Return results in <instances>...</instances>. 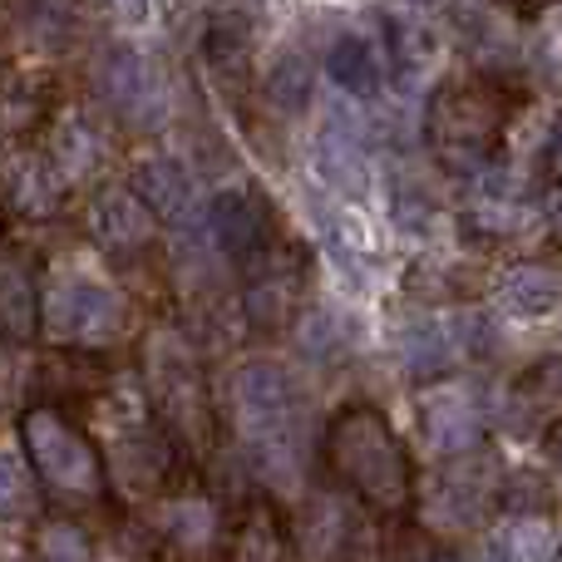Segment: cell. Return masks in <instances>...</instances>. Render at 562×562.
Masks as SVG:
<instances>
[{
    "instance_id": "obj_1",
    "label": "cell",
    "mask_w": 562,
    "mask_h": 562,
    "mask_svg": "<svg viewBox=\"0 0 562 562\" xmlns=\"http://www.w3.org/2000/svg\"><path fill=\"white\" fill-rule=\"evenodd\" d=\"M321 459L340 479V488L360 498L370 514H409L415 504V459L390 429V419L375 405L356 400L340 405L321 429Z\"/></svg>"
},
{
    "instance_id": "obj_2",
    "label": "cell",
    "mask_w": 562,
    "mask_h": 562,
    "mask_svg": "<svg viewBox=\"0 0 562 562\" xmlns=\"http://www.w3.org/2000/svg\"><path fill=\"white\" fill-rule=\"evenodd\" d=\"M20 449H25L30 469L45 484V498L65 508H94L109 494V459L89 445L85 429H75L59 405H30L20 415Z\"/></svg>"
},
{
    "instance_id": "obj_3",
    "label": "cell",
    "mask_w": 562,
    "mask_h": 562,
    "mask_svg": "<svg viewBox=\"0 0 562 562\" xmlns=\"http://www.w3.org/2000/svg\"><path fill=\"white\" fill-rule=\"evenodd\" d=\"M508 89L498 79H459L445 85L429 99V144H435V164L454 178H479L488 168V148L508 124Z\"/></svg>"
},
{
    "instance_id": "obj_4",
    "label": "cell",
    "mask_w": 562,
    "mask_h": 562,
    "mask_svg": "<svg viewBox=\"0 0 562 562\" xmlns=\"http://www.w3.org/2000/svg\"><path fill=\"white\" fill-rule=\"evenodd\" d=\"M148 390H154V405H158V415H164V425L173 429L183 445H207V435H213V409H207V395H203L198 356L173 330L148 340Z\"/></svg>"
},
{
    "instance_id": "obj_5",
    "label": "cell",
    "mask_w": 562,
    "mask_h": 562,
    "mask_svg": "<svg viewBox=\"0 0 562 562\" xmlns=\"http://www.w3.org/2000/svg\"><path fill=\"white\" fill-rule=\"evenodd\" d=\"M45 336L55 346H109L124 336V296L94 277H65L45 296Z\"/></svg>"
},
{
    "instance_id": "obj_6",
    "label": "cell",
    "mask_w": 562,
    "mask_h": 562,
    "mask_svg": "<svg viewBox=\"0 0 562 562\" xmlns=\"http://www.w3.org/2000/svg\"><path fill=\"white\" fill-rule=\"evenodd\" d=\"M173 429H158L148 419H134V425H119L114 439H109V479H114L119 494L128 498H154L158 488L173 484L178 474V445Z\"/></svg>"
},
{
    "instance_id": "obj_7",
    "label": "cell",
    "mask_w": 562,
    "mask_h": 562,
    "mask_svg": "<svg viewBox=\"0 0 562 562\" xmlns=\"http://www.w3.org/2000/svg\"><path fill=\"white\" fill-rule=\"evenodd\" d=\"M207 227H213L217 247H223L237 267L262 262L277 247L272 213H267V203L252 188H223V193L213 198V207H207Z\"/></svg>"
},
{
    "instance_id": "obj_8",
    "label": "cell",
    "mask_w": 562,
    "mask_h": 562,
    "mask_svg": "<svg viewBox=\"0 0 562 562\" xmlns=\"http://www.w3.org/2000/svg\"><path fill=\"white\" fill-rule=\"evenodd\" d=\"M247 286H243V321L257 336H277L296 311V291H301V262L286 252H267L262 262L243 267Z\"/></svg>"
},
{
    "instance_id": "obj_9",
    "label": "cell",
    "mask_w": 562,
    "mask_h": 562,
    "mask_svg": "<svg viewBox=\"0 0 562 562\" xmlns=\"http://www.w3.org/2000/svg\"><path fill=\"white\" fill-rule=\"evenodd\" d=\"M99 385H109V360L94 346H55L35 360L30 370V405H59L75 395H94Z\"/></svg>"
},
{
    "instance_id": "obj_10",
    "label": "cell",
    "mask_w": 562,
    "mask_h": 562,
    "mask_svg": "<svg viewBox=\"0 0 562 562\" xmlns=\"http://www.w3.org/2000/svg\"><path fill=\"white\" fill-rule=\"evenodd\" d=\"M488 419H494V409H484L474 395H464V390H439V395H429L425 405H419L425 439L435 445V454H445V459L484 449Z\"/></svg>"
},
{
    "instance_id": "obj_11",
    "label": "cell",
    "mask_w": 562,
    "mask_h": 562,
    "mask_svg": "<svg viewBox=\"0 0 562 562\" xmlns=\"http://www.w3.org/2000/svg\"><path fill=\"white\" fill-rule=\"evenodd\" d=\"M237 405H243V415L252 429L296 425L301 385L286 366H277V360H247V366L237 370Z\"/></svg>"
},
{
    "instance_id": "obj_12",
    "label": "cell",
    "mask_w": 562,
    "mask_h": 562,
    "mask_svg": "<svg viewBox=\"0 0 562 562\" xmlns=\"http://www.w3.org/2000/svg\"><path fill=\"white\" fill-rule=\"evenodd\" d=\"M94 233L114 257H144L158 237V217L144 198L128 188H104L94 198Z\"/></svg>"
},
{
    "instance_id": "obj_13",
    "label": "cell",
    "mask_w": 562,
    "mask_h": 562,
    "mask_svg": "<svg viewBox=\"0 0 562 562\" xmlns=\"http://www.w3.org/2000/svg\"><path fill=\"white\" fill-rule=\"evenodd\" d=\"M94 85L119 119H148L158 104L154 69H148V59L138 55L134 45H109L94 65Z\"/></svg>"
},
{
    "instance_id": "obj_14",
    "label": "cell",
    "mask_w": 562,
    "mask_h": 562,
    "mask_svg": "<svg viewBox=\"0 0 562 562\" xmlns=\"http://www.w3.org/2000/svg\"><path fill=\"white\" fill-rule=\"evenodd\" d=\"M5 198L10 213L25 217V223H45L59 213V198H65V178H59L55 158L40 154V148H20L5 164Z\"/></svg>"
},
{
    "instance_id": "obj_15",
    "label": "cell",
    "mask_w": 562,
    "mask_h": 562,
    "mask_svg": "<svg viewBox=\"0 0 562 562\" xmlns=\"http://www.w3.org/2000/svg\"><path fill=\"white\" fill-rule=\"evenodd\" d=\"M316 168L340 198H366L370 193V154L366 134L350 128L340 114L326 119V128L316 134Z\"/></svg>"
},
{
    "instance_id": "obj_16",
    "label": "cell",
    "mask_w": 562,
    "mask_h": 562,
    "mask_svg": "<svg viewBox=\"0 0 562 562\" xmlns=\"http://www.w3.org/2000/svg\"><path fill=\"white\" fill-rule=\"evenodd\" d=\"M134 193L154 207L158 223H188L193 217V173H188L178 158H144V164L128 173Z\"/></svg>"
},
{
    "instance_id": "obj_17",
    "label": "cell",
    "mask_w": 562,
    "mask_h": 562,
    "mask_svg": "<svg viewBox=\"0 0 562 562\" xmlns=\"http://www.w3.org/2000/svg\"><path fill=\"white\" fill-rule=\"evenodd\" d=\"M203 59L227 89L247 85V65H252V25L243 10H217L203 30Z\"/></svg>"
},
{
    "instance_id": "obj_18",
    "label": "cell",
    "mask_w": 562,
    "mask_h": 562,
    "mask_svg": "<svg viewBox=\"0 0 562 562\" xmlns=\"http://www.w3.org/2000/svg\"><path fill=\"white\" fill-rule=\"evenodd\" d=\"M400 360H405L409 380L435 385V380H445L449 370H454L459 340H454V330H449L445 321H409L405 336H400Z\"/></svg>"
},
{
    "instance_id": "obj_19",
    "label": "cell",
    "mask_w": 562,
    "mask_h": 562,
    "mask_svg": "<svg viewBox=\"0 0 562 562\" xmlns=\"http://www.w3.org/2000/svg\"><path fill=\"white\" fill-rule=\"evenodd\" d=\"M326 75H330V85L350 99H375L380 85H385L380 55L370 49V40H360V35H340L336 45L326 49Z\"/></svg>"
},
{
    "instance_id": "obj_20",
    "label": "cell",
    "mask_w": 562,
    "mask_h": 562,
    "mask_svg": "<svg viewBox=\"0 0 562 562\" xmlns=\"http://www.w3.org/2000/svg\"><path fill=\"white\" fill-rule=\"evenodd\" d=\"M0 316H5L10 340H30L35 330H45V306H40V281L20 257H10L0 272Z\"/></svg>"
},
{
    "instance_id": "obj_21",
    "label": "cell",
    "mask_w": 562,
    "mask_h": 562,
    "mask_svg": "<svg viewBox=\"0 0 562 562\" xmlns=\"http://www.w3.org/2000/svg\"><path fill=\"white\" fill-rule=\"evenodd\" d=\"M498 291H504V306L514 311V316L538 321L562 301V272L548 262H518L514 272L498 281Z\"/></svg>"
},
{
    "instance_id": "obj_22",
    "label": "cell",
    "mask_w": 562,
    "mask_h": 562,
    "mask_svg": "<svg viewBox=\"0 0 562 562\" xmlns=\"http://www.w3.org/2000/svg\"><path fill=\"white\" fill-rule=\"evenodd\" d=\"M158 533H164L173 548H183V553H207L217 538V508L198 494L168 498L164 514H158Z\"/></svg>"
},
{
    "instance_id": "obj_23",
    "label": "cell",
    "mask_w": 562,
    "mask_h": 562,
    "mask_svg": "<svg viewBox=\"0 0 562 562\" xmlns=\"http://www.w3.org/2000/svg\"><path fill=\"white\" fill-rule=\"evenodd\" d=\"M262 94H267V104H272L277 114H286V119L306 114L311 99H316V69H311V59L301 55V49L277 55V65L267 69Z\"/></svg>"
},
{
    "instance_id": "obj_24",
    "label": "cell",
    "mask_w": 562,
    "mask_h": 562,
    "mask_svg": "<svg viewBox=\"0 0 562 562\" xmlns=\"http://www.w3.org/2000/svg\"><path fill=\"white\" fill-rule=\"evenodd\" d=\"M494 553L498 558H518V562L562 553L553 514H508V524L494 533Z\"/></svg>"
},
{
    "instance_id": "obj_25",
    "label": "cell",
    "mask_w": 562,
    "mask_h": 562,
    "mask_svg": "<svg viewBox=\"0 0 562 562\" xmlns=\"http://www.w3.org/2000/svg\"><path fill=\"white\" fill-rule=\"evenodd\" d=\"M291 346H296V356L306 360V366H336L340 350H346V330H340V321L330 316L326 306H306L296 311V321H291Z\"/></svg>"
},
{
    "instance_id": "obj_26",
    "label": "cell",
    "mask_w": 562,
    "mask_h": 562,
    "mask_svg": "<svg viewBox=\"0 0 562 562\" xmlns=\"http://www.w3.org/2000/svg\"><path fill=\"white\" fill-rule=\"evenodd\" d=\"M49 158H55L59 178H89L99 164V134L85 124V119H65L49 138Z\"/></svg>"
},
{
    "instance_id": "obj_27",
    "label": "cell",
    "mask_w": 562,
    "mask_h": 562,
    "mask_svg": "<svg viewBox=\"0 0 562 562\" xmlns=\"http://www.w3.org/2000/svg\"><path fill=\"white\" fill-rule=\"evenodd\" d=\"M390 217H395L400 233L429 237L435 223H439V203L425 183H415V178H395V183H390Z\"/></svg>"
},
{
    "instance_id": "obj_28",
    "label": "cell",
    "mask_w": 562,
    "mask_h": 562,
    "mask_svg": "<svg viewBox=\"0 0 562 562\" xmlns=\"http://www.w3.org/2000/svg\"><path fill=\"white\" fill-rule=\"evenodd\" d=\"M435 49H439V35L425 20H395V25H390V59H395V69L405 79L425 75Z\"/></svg>"
},
{
    "instance_id": "obj_29",
    "label": "cell",
    "mask_w": 562,
    "mask_h": 562,
    "mask_svg": "<svg viewBox=\"0 0 562 562\" xmlns=\"http://www.w3.org/2000/svg\"><path fill=\"white\" fill-rule=\"evenodd\" d=\"M5 488H0V518L5 524H25L30 514L40 508V494H45V484H40V474L30 469V459L20 454H5Z\"/></svg>"
},
{
    "instance_id": "obj_30",
    "label": "cell",
    "mask_w": 562,
    "mask_h": 562,
    "mask_svg": "<svg viewBox=\"0 0 562 562\" xmlns=\"http://www.w3.org/2000/svg\"><path fill=\"white\" fill-rule=\"evenodd\" d=\"M498 508L504 514H553V484L533 469H514L498 484Z\"/></svg>"
},
{
    "instance_id": "obj_31",
    "label": "cell",
    "mask_w": 562,
    "mask_h": 562,
    "mask_svg": "<svg viewBox=\"0 0 562 562\" xmlns=\"http://www.w3.org/2000/svg\"><path fill=\"white\" fill-rule=\"evenodd\" d=\"M449 330H454L459 356L464 360H488V356H498V346H504L498 326L484 316V311H459V316L449 321Z\"/></svg>"
},
{
    "instance_id": "obj_32",
    "label": "cell",
    "mask_w": 562,
    "mask_h": 562,
    "mask_svg": "<svg viewBox=\"0 0 562 562\" xmlns=\"http://www.w3.org/2000/svg\"><path fill=\"white\" fill-rule=\"evenodd\" d=\"M45 79L40 75H15L10 79V94H5V119L15 134H25V128L40 124V109H45Z\"/></svg>"
},
{
    "instance_id": "obj_33",
    "label": "cell",
    "mask_w": 562,
    "mask_h": 562,
    "mask_svg": "<svg viewBox=\"0 0 562 562\" xmlns=\"http://www.w3.org/2000/svg\"><path fill=\"white\" fill-rule=\"evenodd\" d=\"M35 553L40 558H49V562H79V558H89L94 553V543H89V533L79 524H45L35 533Z\"/></svg>"
},
{
    "instance_id": "obj_34",
    "label": "cell",
    "mask_w": 562,
    "mask_h": 562,
    "mask_svg": "<svg viewBox=\"0 0 562 562\" xmlns=\"http://www.w3.org/2000/svg\"><path fill=\"white\" fill-rule=\"evenodd\" d=\"M518 390H524L538 409L562 405V356H543L524 380H518Z\"/></svg>"
},
{
    "instance_id": "obj_35",
    "label": "cell",
    "mask_w": 562,
    "mask_h": 562,
    "mask_svg": "<svg viewBox=\"0 0 562 562\" xmlns=\"http://www.w3.org/2000/svg\"><path fill=\"white\" fill-rule=\"evenodd\" d=\"M109 10H114L119 25H144L148 20V0H109Z\"/></svg>"
},
{
    "instance_id": "obj_36",
    "label": "cell",
    "mask_w": 562,
    "mask_h": 562,
    "mask_svg": "<svg viewBox=\"0 0 562 562\" xmlns=\"http://www.w3.org/2000/svg\"><path fill=\"white\" fill-rule=\"evenodd\" d=\"M543 449H548V459H553V469L562 474V419H553V425L543 429Z\"/></svg>"
},
{
    "instance_id": "obj_37",
    "label": "cell",
    "mask_w": 562,
    "mask_h": 562,
    "mask_svg": "<svg viewBox=\"0 0 562 562\" xmlns=\"http://www.w3.org/2000/svg\"><path fill=\"white\" fill-rule=\"evenodd\" d=\"M543 207H548V213H543V217H548V227H553V233L562 237V178L553 183V193H548V203H543Z\"/></svg>"
},
{
    "instance_id": "obj_38",
    "label": "cell",
    "mask_w": 562,
    "mask_h": 562,
    "mask_svg": "<svg viewBox=\"0 0 562 562\" xmlns=\"http://www.w3.org/2000/svg\"><path fill=\"white\" fill-rule=\"evenodd\" d=\"M548 168L562 178V119L553 124V134H548Z\"/></svg>"
},
{
    "instance_id": "obj_39",
    "label": "cell",
    "mask_w": 562,
    "mask_h": 562,
    "mask_svg": "<svg viewBox=\"0 0 562 562\" xmlns=\"http://www.w3.org/2000/svg\"><path fill=\"white\" fill-rule=\"evenodd\" d=\"M409 5H429V0H409Z\"/></svg>"
}]
</instances>
